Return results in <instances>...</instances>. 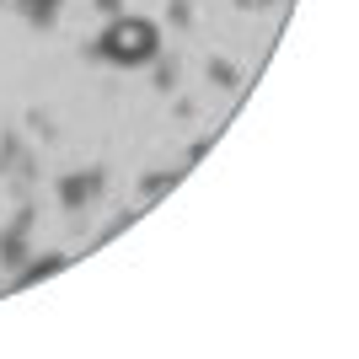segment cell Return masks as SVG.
Masks as SVG:
<instances>
[{"label": "cell", "mask_w": 359, "mask_h": 359, "mask_svg": "<svg viewBox=\"0 0 359 359\" xmlns=\"http://www.w3.org/2000/svg\"><path fill=\"white\" fill-rule=\"evenodd\" d=\"M91 188H97V177H86V182H81V177H70V182L60 188V194H65V204H81V198H86Z\"/></svg>", "instance_id": "7a4b0ae2"}, {"label": "cell", "mask_w": 359, "mask_h": 359, "mask_svg": "<svg viewBox=\"0 0 359 359\" xmlns=\"http://www.w3.org/2000/svg\"><path fill=\"white\" fill-rule=\"evenodd\" d=\"M54 6H60V0H27V16H38V22H48V16H54Z\"/></svg>", "instance_id": "277c9868"}, {"label": "cell", "mask_w": 359, "mask_h": 359, "mask_svg": "<svg viewBox=\"0 0 359 359\" xmlns=\"http://www.w3.org/2000/svg\"><path fill=\"white\" fill-rule=\"evenodd\" d=\"M60 269H65L60 257H48V263H32V269L22 273V285H38V279H48V273H60Z\"/></svg>", "instance_id": "3957f363"}, {"label": "cell", "mask_w": 359, "mask_h": 359, "mask_svg": "<svg viewBox=\"0 0 359 359\" xmlns=\"http://www.w3.org/2000/svg\"><path fill=\"white\" fill-rule=\"evenodd\" d=\"M102 54L118 65H145L156 54V27H150L145 16H118L113 27L102 32Z\"/></svg>", "instance_id": "6da1fadb"}]
</instances>
